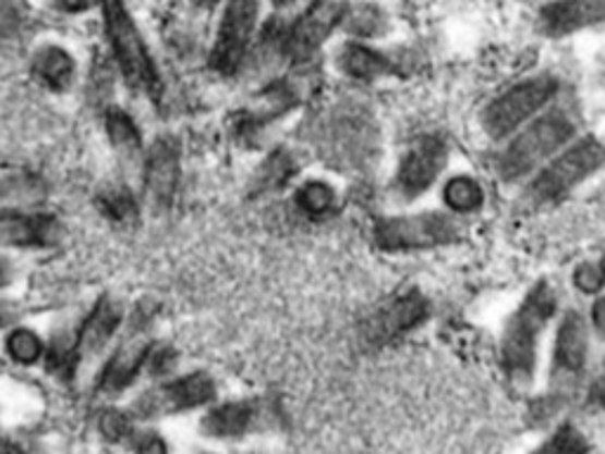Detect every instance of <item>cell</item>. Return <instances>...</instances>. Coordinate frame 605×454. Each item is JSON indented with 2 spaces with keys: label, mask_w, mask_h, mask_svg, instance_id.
Returning <instances> with one entry per match:
<instances>
[{
  "label": "cell",
  "mask_w": 605,
  "mask_h": 454,
  "mask_svg": "<svg viewBox=\"0 0 605 454\" xmlns=\"http://www.w3.org/2000/svg\"><path fill=\"white\" fill-rule=\"evenodd\" d=\"M556 312V294L546 282L532 286V292L520 303L513 318L506 324L501 339V365L516 389H528L534 377L537 360V339L546 322Z\"/></svg>",
  "instance_id": "6da1fadb"
},
{
  "label": "cell",
  "mask_w": 605,
  "mask_h": 454,
  "mask_svg": "<svg viewBox=\"0 0 605 454\" xmlns=\"http://www.w3.org/2000/svg\"><path fill=\"white\" fill-rule=\"evenodd\" d=\"M572 133L574 123L566 112L544 114L506 147L499 159V175L504 181H518V177L528 175L537 163H542L566 145Z\"/></svg>",
  "instance_id": "7a4b0ae2"
},
{
  "label": "cell",
  "mask_w": 605,
  "mask_h": 454,
  "mask_svg": "<svg viewBox=\"0 0 605 454\" xmlns=\"http://www.w3.org/2000/svg\"><path fill=\"white\" fill-rule=\"evenodd\" d=\"M105 15H107V32L111 38V46H114L117 60L125 81H129L131 88L135 90L154 93L159 86L157 69H154L145 40L140 36L137 26L131 20L129 12H125V8L121 5V0H107Z\"/></svg>",
  "instance_id": "3957f363"
},
{
  "label": "cell",
  "mask_w": 605,
  "mask_h": 454,
  "mask_svg": "<svg viewBox=\"0 0 605 454\" xmlns=\"http://www.w3.org/2000/svg\"><path fill=\"white\" fill-rule=\"evenodd\" d=\"M589 353V334L586 324L580 312L570 310L562 318L558 334H556V351L552 365V391H548V403L558 407L560 403H568L577 393L584 377Z\"/></svg>",
  "instance_id": "277c9868"
},
{
  "label": "cell",
  "mask_w": 605,
  "mask_h": 454,
  "mask_svg": "<svg viewBox=\"0 0 605 454\" xmlns=\"http://www.w3.org/2000/svg\"><path fill=\"white\" fill-rule=\"evenodd\" d=\"M457 223L445 213H419L378 220L374 240L386 251H414L433 249L455 242Z\"/></svg>",
  "instance_id": "5b68a950"
},
{
  "label": "cell",
  "mask_w": 605,
  "mask_h": 454,
  "mask_svg": "<svg viewBox=\"0 0 605 454\" xmlns=\"http://www.w3.org/2000/svg\"><path fill=\"white\" fill-rule=\"evenodd\" d=\"M261 22V0H228L218 24L210 66L222 76H232L242 66L253 34Z\"/></svg>",
  "instance_id": "8992f818"
},
{
  "label": "cell",
  "mask_w": 605,
  "mask_h": 454,
  "mask_svg": "<svg viewBox=\"0 0 605 454\" xmlns=\"http://www.w3.org/2000/svg\"><path fill=\"white\" fill-rule=\"evenodd\" d=\"M605 163V147L594 140V137H586V140L577 143L570 147L566 155H560L552 167L544 169L537 181L530 185V197L534 201H554L562 195L584 183L591 173H596Z\"/></svg>",
  "instance_id": "52a82bcc"
},
{
  "label": "cell",
  "mask_w": 605,
  "mask_h": 454,
  "mask_svg": "<svg viewBox=\"0 0 605 454\" xmlns=\"http://www.w3.org/2000/svg\"><path fill=\"white\" fill-rule=\"evenodd\" d=\"M346 0H307L305 8L289 22L285 54L293 62H305L317 54L334 32L341 29Z\"/></svg>",
  "instance_id": "ba28073f"
},
{
  "label": "cell",
  "mask_w": 605,
  "mask_h": 454,
  "mask_svg": "<svg viewBox=\"0 0 605 454\" xmlns=\"http://www.w3.org/2000/svg\"><path fill=\"white\" fill-rule=\"evenodd\" d=\"M558 90V81L554 76L528 78L523 84L506 90L504 95L485 109V131L492 137H504L513 133L520 123L528 121L537 109H542Z\"/></svg>",
  "instance_id": "9c48e42d"
},
{
  "label": "cell",
  "mask_w": 605,
  "mask_h": 454,
  "mask_svg": "<svg viewBox=\"0 0 605 454\" xmlns=\"http://www.w3.org/2000/svg\"><path fill=\"white\" fill-rule=\"evenodd\" d=\"M214 395H216L214 379L208 375H202V371H196V375L176 379L171 383H166V386H159L157 391L143 395L133 409L137 417L149 419V417L168 415V412L199 407L208 403Z\"/></svg>",
  "instance_id": "30bf717a"
},
{
  "label": "cell",
  "mask_w": 605,
  "mask_h": 454,
  "mask_svg": "<svg viewBox=\"0 0 605 454\" xmlns=\"http://www.w3.org/2000/svg\"><path fill=\"white\" fill-rule=\"evenodd\" d=\"M447 163V145L443 137L428 135L416 140L410 151H407L400 171H398V189L407 199L419 197L421 192H426L435 177L440 175Z\"/></svg>",
  "instance_id": "8fae6325"
},
{
  "label": "cell",
  "mask_w": 605,
  "mask_h": 454,
  "mask_svg": "<svg viewBox=\"0 0 605 454\" xmlns=\"http://www.w3.org/2000/svg\"><path fill=\"white\" fill-rule=\"evenodd\" d=\"M598 24H605V0H546L537 12L540 32L548 38H566Z\"/></svg>",
  "instance_id": "7c38bea8"
},
{
  "label": "cell",
  "mask_w": 605,
  "mask_h": 454,
  "mask_svg": "<svg viewBox=\"0 0 605 454\" xmlns=\"http://www.w3.org/2000/svg\"><path fill=\"white\" fill-rule=\"evenodd\" d=\"M152 353V336L147 332V322H137L131 334L123 339L119 351L111 357L102 375V389L109 393H117L129 386L137 369L143 367L147 355Z\"/></svg>",
  "instance_id": "4fadbf2b"
},
{
  "label": "cell",
  "mask_w": 605,
  "mask_h": 454,
  "mask_svg": "<svg viewBox=\"0 0 605 454\" xmlns=\"http://www.w3.org/2000/svg\"><path fill=\"white\" fill-rule=\"evenodd\" d=\"M178 187V151L171 140H157L147 161V195L154 209H168Z\"/></svg>",
  "instance_id": "5bb4252c"
},
{
  "label": "cell",
  "mask_w": 605,
  "mask_h": 454,
  "mask_svg": "<svg viewBox=\"0 0 605 454\" xmlns=\"http://www.w3.org/2000/svg\"><path fill=\"white\" fill-rule=\"evenodd\" d=\"M121 318H123V308L119 300L102 298L97 303L95 310L90 312V318L86 320V324H83L76 343V353L81 360H90V357H97L102 353L109 339L114 336V332L119 329Z\"/></svg>",
  "instance_id": "9a60e30c"
},
{
  "label": "cell",
  "mask_w": 605,
  "mask_h": 454,
  "mask_svg": "<svg viewBox=\"0 0 605 454\" xmlns=\"http://www.w3.org/2000/svg\"><path fill=\"white\" fill-rule=\"evenodd\" d=\"M426 315H428V306L424 298H421L416 292L402 294L400 298L392 300L388 308H384L376 315V320L372 324V334L378 341L400 336L404 332H410V329L424 320Z\"/></svg>",
  "instance_id": "2e32d148"
},
{
  "label": "cell",
  "mask_w": 605,
  "mask_h": 454,
  "mask_svg": "<svg viewBox=\"0 0 605 454\" xmlns=\"http://www.w3.org/2000/svg\"><path fill=\"white\" fill-rule=\"evenodd\" d=\"M60 223L50 216L0 218V242L12 246H48L58 240Z\"/></svg>",
  "instance_id": "e0dca14e"
},
{
  "label": "cell",
  "mask_w": 605,
  "mask_h": 454,
  "mask_svg": "<svg viewBox=\"0 0 605 454\" xmlns=\"http://www.w3.org/2000/svg\"><path fill=\"white\" fill-rule=\"evenodd\" d=\"M390 26L388 12L372 0H346L341 29L355 40L382 38Z\"/></svg>",
  "instance_id": "ac0fdd59"
},
{
  "label": "cell",
  "mask_w": 605,
  "mask_h": 454,
  "mask_svg": "<svg viewBox=\"0 0 605 454\" xmlns=\"http://www.w3.org/2000/svg\"><path fill=\"white\" fill-rule=\"evenodd\" d=\"M339 66L348 76L370 81V78L386 76L390 72V60L382 50L367 46L364 40L353 38L348 40V44H343V48L339 50Z\"/></svg>",
  "instance_id": "d6986e66"
},
{
  "label": "cell",
  "mask_w": 605,
  "mask_h": 454,
  "mask_svg": "<svg viewBox=\"0 0 605 454\" xmlns=\"http://www.w3.org/2000/svg\"><path fill=\"white\" fill-rule=\"evenodd\" d=\"M253 419V405L230 403L210 412L204 419V431L210 438H239L244 435Z\"/></svg>",
  "instance_id": "ffe728a7"
},
{
  "label": "cell",
  "mask_w": 605,
  "mask_h": 454,
  "mask_svg": "<svg viewBox=\"0 0 605 454\" xmlns=\"http://www.w3.org/2000/svg\"><path fill=\"white\" fill-rule=\"evenodd\" d=\"M34 69H36L38 78L44 81L46 86H50L55 90H62V88L72 84L74 60L69 58V52H64L62 48L48 46V48L36 52Z\"/></svg>",
  "instance_id": "44dd1931"
},
{
  "label": "cell",
  "mask_w": 605,
  "mask_h": 454,
  "mask_svg": "<svg viewBox=\"0 0 605 454\" xmlns=\"http://www.w3.org/2000/svg\"><path fill=\"white\" fill-rule=\"evenodd\" d=\"M443 197H445L449 209L461 211V213H471L475 209H481L483 201H485L481 185H477L473 177H467V175L452 177V181L445 185Z\"/></svg>",
  "instance_id": "7402d4cb"
},
{
  "label": "cell",
  "mask_w": 605,
  "mask_h": 454,
  "mask_svg": "<svg viewBox=\"0 0 605 454\" xmlns=\"http://www.w3.org/2000/svg\"><path fill=\"white\" fill-rule=\"evenodd\" d=\"M107 131L111 137V145L119 149L121 157H129V159L137 157L140 133L129 114L121 112V109H111L107 116Z\"/></svg>",
  "instance_id": "603a6c76"
},
{
  "label": "cell",
  "mask_w": 605,
  "mask_h": 454,
  "mask_svg": "<svg viewBox=\"0 0 605 454\" xmlns=\"http://www.w3.org/2000/svg\"><path fill=\"white\" fill-rule=\"evenodd\" d=\"M295 204H299V209H303L305 213L325 216V213H329L334 209L336 195H334V189L327 183L311 181V183H305L299 189V195H295Z\"/></svg>",
  "instance_id": "cb8c5ba5"
},
{
  "label": "cell",
  "mask_w": 605,
  "mask_h": 454,
  "mask_svg": "<svg viewBox=\"0 0 605 454\" xmlns=\"http://www.w3.org/2000/svg\"><path fill=\"white\" fill-rule=\"evenodd\" d=\"M8 353L15 357L17 363L32 365L38 360L40 353H44V343H40V339L32 329H17V332H12L8 339Z\"/></svg>",
  "instance_id": "d4e9b609"
},
{
  "label": "cell",
  "mask_w": 605,
  "mask_h": 454,
  "mask_svg": "<svg viewBox=\"0 0 605 454\" xmlns=\"http://www.w3.org/2000/svg\"><path fill=\"white\" fill-rule=\"evenodd\" d=\"M291 175H293L291 157L285 155V151H277V155L267 159V163L263 167L261 183H263V187L270 189V187H279L281 183H287Z\"/></svg>",
  "instance_id": "484cf974"
},
{
  "label": "cell",
  "mask_w": 605,
  "mask_h": 454,
  "mask_svg": "<svg viewBox=\"0 0 605 454\" xmlns=\"http://www.w3.org/2000/svg\"><path fill=\"white\" fill-rule=\"evenodd\" d=\"M100 204H102V211L114 220H129L135 216V201L125 189L107 192V195L100 199Z\"/></svg>",
  "instance_id": "4316f807"
},
{
  "label": "cell",
  "mask_w": 605,
  "mask_h": 454,
  "mask_svg": "<svg viewBox=\"0 0 605 454\" xmlns=\"http://www.w3.org/2000/svg\"><path fill=\"white\" fill-rule=\"evenodd\" d=\"M605 284V266L603 263H582L574 270V286H580L584 294H596Z\"/></svg>",
  "instance_id": "83f0119b"
},
{
  "label": "cell",
  "mask_w": 605,
  "mask_h": 454,
  "mask_svg": "<svg viewBox=\"0 0 605 454\" xmlns=\"http://www.w3.org/2000/svg\"><path fill=\"white\" fill-rule=\"evenodd\" d=\"M176 367V351L173 348H159L149 357V371L157 377L168 375Z\"/></svg>",
  "instance_id": "f1b7e54d"
},
{
  "label": "cell",
  "mask_w": 605,
  "mask_h": 454,
  "mask_svg": "<svg viewBox=\"0 0 605 454\" xmlns=\"http://www.w3.org/2000/svg\"><path fill=\"white\" fill-rule=\"evenodd\" d=\"M125 431H129V421L123 419V415H119V412H107L102 417V433L107 438H121Z\"/></svg>",
  "instance_id": "f546056e"
},
{
  "label": "cell",
  "mask_w": 605,
  "mask_h": 454,
  "mask_svg": "<svg viewBox=\"0 0 605 454\" xmlns=\"http://www.w3.org/2000/svg\"><path fill=\"white\" fill-rule=\"evenodd\" d=\"M548 447L560 450V452H574V450H584L586 445L580 443V433H568V431H562L560 435L554 438V443L548 445Z\"/></svg>",
  "instance_id": "4dcf8cb0"
},
{
  "label": "cell",
  "mask_w": 605,
  "mask_h": 454,
  "mask_svg": "<svg viewBox=\"0 0 605 454\" xmlns=\"http://www.w3.org/2000/svg\"><path fill=\"white\" fill-rule=\"evenodd\" d=\"M100 0H52V5L62 10V12H86L90 8H95Z\"/></svg>",
  "instance_id": "1f68e13d"
},
{
  "label": "cell",
  "mask_w": 605,
  "mask_h": 454,
  "mask_svg": "<svg viewBox=\"0 0 605 454\" xmlns=\"http://www.w3.org/2000/svg\"><path fill=\"white\" fill-rule=\"evenodd\" d=\"M17 315H20V310L12 306L10 300H0V327L15 322Z\"/></svg>",
  "instance_id": "d6a6232c"
},
{
  "label": "cell",
  "mask_w": 605,
  "mask_h": 454,
  "mask_svg": "<svg viewBox=\"0 0 605 454\" xmlns=\"http://www.w3.org/2000/svg\"><path fill=\"white\" fill-rule=\"evenodd\" d=\"M591 318H594L596 329L605 336V298H598V300L594 303V310H591Z\"/></svg>",
  "instance_id": "836d02e7"
},
{
  "label": "cell",
  "mask_w": 605,
  "mask_h": 454,
  "mask_svg": "<svg viewBox=\"0 0 605 454\" xmlns=\"http://www.w3.org/2000/svg\"><path fill=\"white\" fill-rule=\"evenodd\" d=\"M10 266H8V260H0V286H5L10 282Z\"/></svg>",
  "instance_id": "e575fe53"
},
{
  "label": "cell",
  "mask_w": 605,
  "mask_h": 454,
  "mask_svg": "<svg viewBox=\"0 0 605 454\" xmlns=\"http://www.w3.org/2000/svg\"><path fill=\"white\" fill-rule=\"evenodd\" d=\"M196 3L204 5V8H214L216 3H220V0H196Z\"/></svg>",
  "instance_id": "d590c367"
}]
</instances>
